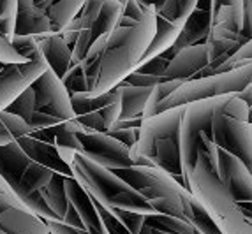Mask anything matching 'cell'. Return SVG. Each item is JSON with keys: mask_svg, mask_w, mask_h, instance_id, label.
Returning a JSON list of instances; mask_svg holds the SVG:
<instances>
[{"mask_svg": "<svg viewBox=\"0 0 252 234\" xmlns=\"http://www.w3.org/2000/svg\"><path fill=\"white\" fill-rule=\"evenodd\" d=\"M157 29V11L148 7L145 16L132 27H117L108 33L104 51L89 83L87 97H99L113 90L141 65Z\"/></svg>", "mask_w": 252, "mask_h": 234, "instance_id": "6da1fadb", "label": "cell"}, {"mask_svg": "<svg viewBox=\"0 0 252 234\" xmlns=\"http://www.w3.org/2000/svg\"><path fill=\"white\" fill-rule=\"evenodd\" d=\"M219 148L208 134L199 136L198 159L187 176V188L205 206L222 234H252V217L240 208L217 173Z\"/></svg>", "mask_w": 252, "mask_h": 234, "instance_id": "7a4b0ae2", "label": "cell"}, {"mask_svg": "<svg viewBox=\"0 0 252 234\" xmlns=\"http://www.w3.org/2000/svg\"><path fill=\"white\" fill-rule=\"evenodd\" d=\"M71 167L72 175L80 181L81 187L106 208L127 209L141 215L156 213L147 197H143L132 185L127 183L117 171L99 166L80 151L76 153Z\"/></svg>", "mask_w": 252, "mask_h": 234, "instance_id": "3957f363", "label": "cell"}, {"mask_svg": "<svg viewBox=\"0 0 252 234\" xmlns=\"http://www.w3.org/2000/svg\"><path fill=\"white\" fill-rule=\"evenodd\" d=\"M251 83L252 58L242 60V62H236L233 65L231 71L217 72V74L205 76V78H194V80L185 81L178 90H175L168 99H164L157 106V113H162L169 108L189 104L194 100L226 95V93H238Z\"/></svg>", "mask_w": 252, "mask_h": 234, "instance_id": "277c9868", "label": "cell"}, {"mask_svg": "<svg viewBox=\"0 0 252 234\" xmlns=\"http://www.w3.org/2000/svg\"><path fill=\"white\" fill-rule=\"evenodd\" d=\"M235 93H226L219 97L194 100L185 106V113L180 125V151H182V166H184L185 181L187 176L194 171L196 159H198L199 136L212 134V118L219 109L233 99Z\"/></svg>", "mask_w": 252, "mask_h": 234, "instance_id": "5b68a950", "label": "cell"}, {"mask_svg": "<svg viewBox=\"0 0 252 234\" xmlns=\"http://www.w3.org/2000/svg\"><path fill=\"white\" fill-rule=\"evenodd\" d=\"M226 106L219 109L212 118L210 139L217 145V148L229 151L244 160L252 173V123L249 120L224 115Z\"/></svg>", "mask_w": 252, "mask_h": 234, "instance_id": "8992f818", "label": "cell"}, {"mask_svg": "<svg viewBox=\"0 0 252 234\" xmlns=\"http://www.w3.org/2000/svg\"><path fill=\"white\" fill-rule=\"evenodd\" d=\"M78 139L81 143L80 153L89 157L99 166L108 167L111 171H118V169H126V167L132 166L130 148L126 146L118 139H115L113 136H109L108 132L87 129L78 121Z\"/></svg>", "mask_w": 252, "mask_h": 234, "instance_id": "52a82bcc", "label": "cell"}, {"mask_svg": "<svg viewBox=\"0 0 252 234\" xmlns=\"http://www.w3.org/2000/svg\"><path fill=\"white\" fill-rule=\"evenodd\" d=\"M117 173L127 183L132 185L141 196L147 197V201L156 199V197L180 196V190L184 188L180 181H177L169 173L157 166H134L132 164L126 169H118Z\"/></svg>", "mask_w": 252, "mask_h": 234, "instance_id": "ba28073f", "label": "cell"}, {"mask_svg": "<svg viewBox=\"0 0 252 234\" xmlns=\"http://www.w3.org/2000/svg\"><path fill=\"white\" fill-rule=\"evenodd\" d=\"M217 173L240 208L252 217V173L242 159L219 148Z\"/></svg>", "mask_w": 252, "mask_h": 234, "instance_id": "9c48e42d", "label": "cell"}, {"mask_svg": "<svg viewBox=\"0 0 252 234\" xmlns=\"http://www.w3.org/2000/svg\"><path fill=\"white\" fill-rule=\"evenodd\" d=\"M185 106L187 104L169 108L162 113H157L152 118L143 120L141 129H139L138 143L130 148V157L147 155L152 159V150H154V145H156L157 139L180 136V125L185 113Z\"/></svg>", "mask_w": 252, "mask_h": 234, "instance_id": "30bf717a", "label": "cell"}, {"mask_svg": "<svg viewBox=\"0 0 252 234\" xmlns=\"http://www.w3.org/2000/svg\"><path fill=\"white\" fill-rule=\"evenodd\" d=\"M32 88L35 90V111L53 113L62 120H74L76 118L71 102V93L51 69H46L42 72L32 83Z\"/></svg>", "mask_w": 252, "mask_h": 234, "instance_id": "8fae6325", "label": "cell"}, {"mask_svg": "<svg viewBox=\"0 0 252 234\" xmlns=\"http://www.w3.org/2000/svg\"><path fill=\"white\" fill-rule=\"evenodd\" d=\"M46 69H50L46 58L30 60L25 63H9L0 69V113L13 104L27 88L32 87V83Z\"/></svg>", "mask_w": 252, "mask_h": 234, "instance_id": "7c38bea8", "label": "cell"}, {"mask_svg": "<svg viewBox=\"0 0 252 234\" xmlns=\"http://www.w3.org/2000/svg\"><path fill=\"white\" fill-rule=\"evenodd\" d=\"M208 69V46L205 44H192L177 53L169 60L168 69L164 71L166 80H194L203 78Z\"/></svg>", "mask_w": 252, "mask_h": 234, "instance_id": "4fadbf2b", "label": "cell"}, {"mask_svg": "<svg viewBox=\"0 0 252 234\" xmlns=\"http://www.w3.org/2000/svg\"><path fill=\"white\" fill-rule=\"evenodd\" d=\"M34 37L37 39L39 48H41L50 69L62 80L72 63V48L65 42L62 33L48 32L41 33V35H34Z\"/></svg>", "mask_w": 252, "mask_h": 234, "instance_id": "5bb4252c", "label": "cell"}, {"mask_svg": "<svg viewBox=\"0 0 252 234\" xmlns=\"http://www.w3.org/2000/svg\"><path fill=\"white\" fill-rule=\"evenodd\" d=\"M152 160L157 167L164 169L166 173L180 181L184 187H187L184 175V166H182V151H180V136H171V138L157 139L152 150Z\"/></svg>", "mask_w": 252, "mask_h": 234, "instance_id": "9a60e30c", "label": "cell"}, {"mask_svg": "<svg viewBox=\"0 0 252 234\" xmlns=\"http://www.w3.org/2000/svg\"><path fill=\"white\" fill-rule=\"evenodd\" d=\"M18 143L21 145V148L29 153L30 159H34L35 162L42 164V166L50 167L55 173L63 176H74L72 175V169L69 164H65L60 157L59 150H57V145H50V143H44L41 139H35L32 136H21L18 139Z\"/></svg>", "mask_w": 252, "mask_h": 234, "instance_id": "2e32d148", "label": "cell"}, {"mask_svg": "<svg viewBox=\"0 0 252 234\" xmlns=\"http://www.w3.org/2000/svg\"><path fill=\"white\" fill-rule=\"evenodd\" d=\"M180 199L184 205V218L187 222H190L199 234H222L220 229L215 226V222L212 220V217L208 215V211L205 209V206L196 199L189 188H182L180 190Z\"/></svg>", "mask_w": 252, "mask_h": 234, "instance_id": "e0dca14e", "label": "cell"}, {"mask_svg": "<svg viewBox=\"0 0 252 234\" xmlns=\"http://www.w3.org/2000/svg\"><path fill=\"white\" fill-rule=\"evenodd\" d=\"M154 88V87H152ZM150 87H136V85H129L127 81H122L120 85L115 87L120 97H122V115L120 118L127 120V118H143L145 108H147L148 97L152 93Z\"/></svg>", "mask_w": 252, "mask_h": 234, "instance_id": "ac0fdd59", "label": "cell"}, {"mask_svg": "<svg viewBox=\"0 0 252 234\" xmlns=\"http://www.w3.org/2000/svg\"><path fill=\"white\" fill-rule=\"evenodd\" d=\"M65 178H69V176L55 175L53 180L39 190L42 199L46 201L48 208L53 211L59 222H65L69 209H71V203H69L67 192H65Z\"/></svg>", "mask_w": 252, "mask_h": 234, "instance_id": "d6986e66", "label": "cell"}, {"mask_svg": "<svg viewBox=\"0 0 252 234\" xmlns=\"http://www.w3.org/2000/svg\"><path fill=\"white\" fill-rule=\"evenodd\" d=\"M182 27H184V25H177V23H171V21L157 16L156 35H154V39H152V42H150V46H148L147 53H145L143 62L154 58V57H159V55H162L164 51H168L169 48L175 44V41L180 37ZM143 62H141V63H143Z\"/></svg>", "mask_w": 252, "mask_h": 234, "instance_id": "ffe728a7", "label": "cell"}, {"mask_svg": "<svg viewBox=\"0 0 252 234\" xmlns=\"http://www.w3.org/2000/svg\"><path fill=\"white\" fill-rule=\"evenodd\" d=\"M48 32H51V23L42 9L37 5L18 9L16 35H41Z\"/></svg>", "mask_w": 252, "mask_h": 234, "instance_id": "44dd1931", "label": "cell"}, {"mask_svg": "<svg viewBox=\"0 0 252 234\" xmlns=\"http://www.w3.org/2000/svg\"><path fill=\"white\" fill-rule=\"evenodd\" d=\"M212 32V13L208 9L198 7L185 20L184 27H182V33H184L189 44H205L208 41V35Z\"/></svg>", "mask_w": 252, "mask_h": 234, "instance_id": "7402d4cb", "label": "cell"}, {"mask_svg": "<svg viewBox=\"0 0 252 234\" xmlns=\"http://www.w3.org/2000/svg\"><path fill=\"white\" fill-rule=\"evenodd\" d=\"M30 132H34V129L23 118L9 111L0 113V146L18 141L21 136H29Z\"/></svg>", "mask_w": 252, "mask_h": 234, "instance_id": "603a6c76", "label": "cell"}, {"mask_svg": "<svg viewBox=\"0 0 252 234\" xmlns=\"http://www.w3.org/2000/svg\"><path fill=\"white\" fill-rule=\"evenodd\" d=\"M145 224L147 226L156 227L164 233L171 234H199L198 229L187 222L184 217H173V215H164V213H154L145 217Z\"/></svg>", "mask_w": 252, "mask_h": 234, "instance_id": "cb8c5ba5", "label": "cell"}, {"mask_svg": "<svg viewBox=\"0 0 252 234\" xmlns=\"http://www.w3.org/2000/svg\"><path fill=\"white\" fill-rule=\"evenodd\" d=\"M199 0H166V4L157 11V16L164 20L184 25L185 20L198 9Z\"/></svg>", "mask_w": 252, "mask_h": 234, "instance_id": "d4e9b609", "label": "cell"}, {"mask_svg": "<svg viewBox=\"0 0 252 234\" xmlns=\"http://www.w3.org/2000/svg\"><path fill=\"white\" fill-rule=\"evenodd\" d=\"M184 83H185V80H166L152 88V93H150V97H148L147 108H145V113H143V120L157 115V106H159L164 99H168V97L171 95L175 90H178Z\"/></svg>", "mask_w": 252, "mask_h": 234, "instance_id": "484cf974", "label": "cell"}, {"mask_svg": "<svg viewBox=\"0 0 252 234\" xmlns=\"http://www.w3.org/2000/svg\"><path fill=\"white\" fill-rule=\"evenodd\" d=\"M53 132L55 145L57 146H67L81 151V143L78 139V121L74 120H63L59 125L50 127Z\"/></svg>", "mask_w": 252, "mask_h": 234, "instance_id": "4316f807", "label": "cell"}, {"mask_svg": "<svg viewBox=\"0 0 252 234\" xmlns=\"http://www.w3.org/2000/svg\"><path fill=\"white\" fill-rule=\"evenodd\" d=\"M5 111H9V113H13V115H18V117L23 118V120L29 123V120L32 118V115H34V111H35V90L34 88L32 87L27 88L25 92L21 93L13 104L5 109Z\"/></svg>", "mask_w": 252, "mask_h": 234, "instance_id": "83f0119b", "label": "cell"}, {"mask_svg": "<svg viewBox=\"0 0 252 234\" xmlns=\"http://www.w3.org/2000/svg\"><path fill=\"white\" fill-rule=\"evenodd\" d=\"M62 83L65 85V88L69 90L71 95H74V93H87L89 85H87V78H85L81 63H71L69 71L63 74Z\"/></svg>", "mask_w": 252, "mask_h": 234, "instance_id": "f1b7e54d", "label": "cell"}, {"mask_svg": "<svg viewBox=\"0 0 252 234\" xmlns=\"http://www.w3.org/2000/svg\"><path fill=\"white\" fill-rule=\"evenodd\" d=\"M13 48L18 53L27 60H39L44 58L41 48H39V42L34 35H14V39L11 41Z\"/></svg>", "mask_w": 252, "mask_h": 234, "instance_id": "f546056e", "label": "cell"}, {"mask_svg": "<svg viewBox=\"0 0 252 234\" xmlns=\"http://www.w3.org/2000/svg\"><path fill=\"white\" fill-rule=\"evenodd\" d=\"M156 213L173 215V217H184V205L180 196H168V197H156L148 201Z\"/></svg>", "mask_w": 252, "mask_h": 234, "instance_id": "4dcf8cb0", "label": "cell"}, {"mask_svg": "<svg viewBox=\"0 0 252 234\" xmlns=\"http://www.w3.org/2000/svg\"><path fill=\"white\" fill-rule=\"evenodd\" d=\"M113 213L117 215L118 220L127 227L129 234H139V231L143 229L145 217H147V215L136 213V211H127V209H113Z\"/></svg>", "mask_w": 252, "mask_h": 234, "instance_id": "1f68e13d", "label": "cell"}, {"mask_svg": "<svg viewBox=\"0 0 252 234\" xmlns=\"http://www.w3.org/2000/svg\"><path fill=\"white\" fill-rule=\"evenodd\" d=\"M25 62H30V60L23 58V57L13 48L11 41H7V39L2 35V32H0V63L9 65V63H25Z\"/></svg>", "mask_w": 252, "mask_h": 234, "instance_id": "d6a6232c", "label": "cell"}, {"mask_svg": "<svg viewBox=\"0 0 252 234\" xmlns=\"http://www.w3.org/2000/svg\"><path fill=\"white\" fill-rule=\"evenodd\" d=\"M60 121H63V120L53 113H46V111H34L32 118L29 120V125L34 130H42V129H50V127L59 125Z\"/></svg>", "mask_w": 252, "mask_h": 234, "instance_id": "836d02e7", "label": "cell"}, {"mask_svg": "<svg viewBox=\"0 0 252 234\" xmlns=\"http://www.w3.org/2000/svg\"><path fill=\"white\" fill-rule=\"evenodd\" d=\"M168 63L169 60L164 57V55H159V57H154V58L147 60L139 65L138 72H143V74H152V76H159L162 78L164 76V71L168 69Z\"/></svg>", "mask_w": 252, "mask_h": 234, "instance_id": "e575fe53", "label": "cell"}, {"mask_svg": "<svg viewBox=\"0 0 252 234\" xmlns=\"http://www.w3.org/2000/svg\"><path fill=\"white\" fill-rule=\"evenodd\" d=\"M249 58H252V39L245 42V44H242V46H240V50L233 55L231 58L219 67L217 71H215V74H217V72H224V71H231L233 65H235L236 62H242V60H249Z\"/></svg>", "mask_w": 252, "mask_h": 234, "instance_id": "d590c367", "label": "cell"}, {"mask_svg": "<svg viewBox=\"0 0 252 234\" xmlns=\"http://www.w3.org/2000/svg\"><path fill=\"white\" fill-rule=\"evenodd\" d=\"M127 83L129 85H136V87H156V85L162 83L164 78L159 76H152V74H143V72H132L130 76H127Z\"/></svg>", "mask_w": 252, "mask_h": 234, "instance_id": "8d00e7d4", "label": "cell"}, {"mask_svg": "<svg viewBox=\"0 0 252 234\" xmlns=\"http://www.w3.org/2000/svg\"><path fill=\"white\" fill-rule=\"evenodd\" d=\"M124 4V14L122 16H127V18H132V20L139 21L141 18L145 16L147 13V9L139 0H120Z\"/></svg>", "mask_w": 252, "mask_h": 234, "instance_id": "74e56055", "label": "cell"}, {"mask_svg": "<svg viewBox=\"0 0 252 234\" xmlns=\"http://www.w3.org/2000/svg\"><path fill=\"white\" fill-rule=\"evenodd\" d=\"M109 136H113L126 146L132 148L139 139V129H120V130H108Z\"/></svg>", "mask_w": 252, "mask_h": 234, "instance_id": "f35d334b", "label": "cell"}, {"mask_svg": "<svg viewBox=\"0 0 252 234\" xmlns=\"http://www.w3.org/2000/svg\"><path fill=\"white\" fill-rule=\"evenodd\" d=\"M240 35L244 37L245 42L252 39V2L251 0H244V27L240 30Z\"/></svg>", "mask_w": 252, "mask_h": 234, "instance_id": "ab89813d", "label": "cell"}, {"mask_svg": "<svg viewBox=\"0 0 252 234\" xmlns=\"http://www.w3.org/2000/svg\"><path fill=\"white\" fill-rule=\"evenodd\" d=\"M46 224L51 234H87L85 231L78 229V227L67 226V224H63V222L59 220H46Z\"/></svg>", "mask_w": 252, "mask_h": 234, "instance_id": "60d3db41", "label": "cell"}, {"mask_svg": "<svg viewBox=\"0 0 252 234\" xmlns=\"http://www.w3.org/2000/svg\"><path fill=\"white\" fill-rule=\"evenodd\" d=\"M224 5H231L240 14H244V0H212V18H214L219 9L224 7Z\"/></svg>", "mask_w": 252, "mask_h": 234, "instance_id": "b9f144b4", "label": "cell"}, {"mask_svg": "<svg viewBox=\"0 0 252 234\" xmlns=\"http://www.w3.org/2000/svg\"><path fill=\"white\" fill-rule=\"evenodd\" d=\"M141 123H143V118L138 117V118H127V120H117L111 125L109 130H120V129H141Z\"/></svg>", "mask_w": 252, "mask_h": 234, "instance_id": "7bdbcfd3", "label": "cell"}, {"mask_svg": "<svg viewBox=\"0 0 252 234\" xmlns=\"http://www.w3.org/2000/svg\"><path fill=\"white\" fill-rule=\"evenodd\" d=\"M23 205L16 196H11V194H0V215L4 213L5 209H9L11 206Z\"/></svg>", "mask_w": 252, "mask_h": 234, "instance_id": "ee69618b", "label": "cell"}, {"mask_svg": "<svg viewBox=\"0 0 252 234\" xmlns=\"http://www.w3.org/2000/svg\"><path fill=\"white\" fill-rule=\"evenodd\" d=\"M236 95H238V99H242L245 104H247V108H249V121L252 123V83L247 85V87H245L242 92L236 93Z\"/></svg>", "mask_w": 252, "mask_h": 234, "instance_id": "f6af8a7d", "label": "cell"}, {"mask_svg": "<svg viewBox=\"0 0 252 234\" xmlns=\"http://www.w3.org/2000/svg\"><path fill=\"white\" fill-rule=\"evenodd\" d=\"M57 2V0H35V5H37L39 9H42L44 13H50V9L53 7V4Z\"/></svg>", "mask_w": 252, "mask_h": 234, "instance_id": "bcb514c9", "label": "cell"}, {"mask_svg": "<svg viewBox=\"0 0 252 234\" xmlns=\"http://www.w3.org/2000/svg\"><path fill=\"white\" fill-rule=\"evenodd\" d=\"M145 7H156V11H159L164 4H166V0H139Z\"/></svg>", "mask_w": 252, "mask_h": 234, "instance_id": "7dc6e473", "label": "cell"}, {"mask_svg": "<svg viewBox=\"0 0 252 234\" xmlns=\"http://www.w3.org/2000/svg\"><path fill=\"white\" fill-rule=\"evenodd\" d=\"M139 234H171V233H164V231H159V229H156V227L147 226V224H145L143 229L139 231Z\"/></svg>", "mask_w": 252, "mask_h": 234, "instance_id": "c3c4849f", "label": "cell"}, {"mask_svg": "<svg viewBox=\"0 0 252 234\" xmlns=\"http://www.w3.org/2000/svg\"><path fill=\"white\" fill-rule=\"evenodd\" d=\"M251 2H252V0H251Z\"/></svg>", "mask_w": 252, "mask_h": 234, "instance_id": "681fc988", "label": "cell"}, {"mask_svg": "<svg viewBox=\"0 0 252 234\" xmlns=\"http://www.w3.org/2000/svg\"><path fill=\"white\" fill-rule=\"evenodd\" d=\"M50 234H51V233H50Z\"/></svg>", "mask_w": 252, "mask_h": 234, "instance_id": "f907efd6", "label": "cell"}]
</instances>
